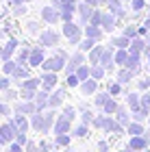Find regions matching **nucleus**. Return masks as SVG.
<instances>
[{
  "mask_svg": "<svg viewBox=\"0 0 150 152\" xmlns=\"http://www.w3.org/2000/svg\"><path fill=\"white\" fill-rule=\"evenodd\" d=\"M18 124L15 120H9V122H4L2 126H0V146H9L11 141H15V137H18Z\"/></svg>",
  "mask_w": 150,
  "mask_h": 152,
  "instance_id": "obj_2",
  "label": "nucleus"
},
{
  "mask_svg": "<svg viewBox=\"0 0 150 152\" xmlns=\"http://www.w3.org/2000/svg\"><path fill=\"white\" fill-rule=\"evenodd\" d=\"M91 74H94V78H98V76L102 74V70H100V67H94V72H91Z\"/></svg>",
  "mask_w": 150,
  "mask_h": 152,
  "instance_id": "obj_40",
  "label": "nucleus"
},
{
  "mask_svg": "<svg viewBox=\"0 0 150 152\" xmlns=\"http://www.w3.org/2000/svg\"><path fill=\"white\" fill-rule=\"evenodd\" d=\"M0 115H9V107H7L2 100H0Z\"/></svg>",
  "mask_w": 150,
  "mask_h": 152,
  "instance_id": "obj_30",
  "label": "nucleus"
},
{
  "mask_svg": "<svg viewBox=\"0 0 150 152\" xmlns=\"http://www.w3.org/2000/svg\"><path fill=\"white\" fill-rule=\"evenodd\" d=\"M29 31H31V33H37V31H39V24H37V22H29Z\"/></svg>",
  "mask_w": 150,
  "mask_h": 152,
  "instance_id": "obj_33",
  "label": "nucleus"
},
{
  "mask_svg": "<svg viewBox=\"0 0 150 152\" xmlns=\"http://www.w3.org/2000/svg\"><path fill=\"white\" fill-rule=\"evenodd\" d=\"M15 48H18V39H13V37H11V39L2 46V54H0V57H2L4 61H9V59L13 57V52H15Z\"/></svg>",
  "mask_w": 150,
  "mask_h": 152,
  "instance_id": "obj_11",
  "label": "nucleus"
},
{
  "mask_svg": "<svg viewBox=\"0 0 150 152\" xmlns=\"http://www.w3.org/2000/svg\"><path fill=\"white\" fill-rule=\"evenodd\" d=\"M98 57H100V50H94V52L89 54V61H94V63H96V61H98Z\"/></svg>",
  "mask_w": 150,
  "mask_h": 152,
  "instance_id": "obj_35",
  "label": "nucleus"
},
{
  "mask_svg": "<svg viewBox=\"0 0 150 152\" xmlns=\"http://www.w3.org/2000/svg\"><path fill=\"white\" fill-rule=\"evenodd\" d=\"M42 87V78H24L22 80V89H33V91H37V89Z\"/></svg>",
  "mask_w": 150,
  "mask_h": 152,
  "instance_id": "obj_13",
  "label": "nucleus"
},
{
  "mask_svg": "<svg viewBox=\"0 0 150 152\" xmlns=\"http://www.w3.org/2000/svg\"><path fill=\"white\" fill-rule=\"evenodd\" d=\"M61 100H63V91H54V94H50V98H48V107L50 109H57V107H61Z\"/></svg>",
  "mask_w": 150,
  "mask_h": 152,
  "instance_id": "obj_14",
  "label": "nucleus"
},
{
  "mask_svg": "<svg viewBox=\"0 0 150 152\" xmlns=\"http://www.w3.org/2000/svg\"><path fill=\"white\" fill-rule=\"evenodd\" d=\"M52 152H57V150H52Z\"/></svg>",
  "mask_w": 150,
  "mask_h": 152,
  "instance_id": "obj_43",
  "label": "nucleus"
},
{
  "mask_svg": "<svg viewBox=\"0 0 150 152\" xmlns=\"http://www.w3.org/2000/svg\"><path fill=\"white\" fill-rule=\"evenodd\" d=\"M85 133H87V128H85V126H78L76 130H74V135H76V137H83Z\"/></svg>",
  "mask_w": 150,
  "mask_h": 152,
  "instance_id": "obj_32",
  "label": "nucleus"
},
{
  "mask_svg": "<svg viewBox=\"0 0 150 152\" xmlns=\"http://www.w3.org/2000/svg\"><path fill=\"white\" fill-rule=\"evenodd\" d=\"M22 143H20V141H11L9 143V148H7V152H22Z\"/></svg>",
  "mask_w": 150,
  "mask_h": 152,
  "instance_id": "obj_20",
  "label": "nucleus"
},
{
  "mask_svg": "<svg viewBox=\"0 0 150 152\" xmlns=\"http://www.w3.org/2000/svg\"><path fill=\"white\" fill-rule=\"evenodd\" d=\"M42 20L48 24H57L61 20V11L57 9V7H44L42 9Z\"/></svg>",
  "mask_w": 150,
  "mask_h": 152,
  "instance_id": "obj_4",
  "label": "nucleus"
},
{
  "mask_svg": "<svg viewBox=\"0 0 150 152\" xmlns=\"http://www.w3.org/2000/svg\"><path fill=\"white\" fill-rule=\"evenodd\" d=\"M26 2H31V0H26Z\"/></svg>",
  "mask_w": 150,
  "mask_h": 152,
  "instance_id": "obj_42",
  "label": "nucleus"
},
{
  "mask_svg": "<svg viewBox=\"0 0 150 152\" xmlns=\"http://www.w3.org/2000/svg\"><path fill=\"white\" fill-rule=\"evenodd\" d=\"M141 146H144V141H141V139H135V141L131 143V148H141Z\"/></svg>",
  "mask_w": 150,
  "mask_h": 152,
  "instance_id": "obj_38",
  "label": "nucleus"
},
{
  "mask_svg": "<svg viewBox=\"0 0 150 152\" xmlns=\"http://www.w3.org/2000/svg\"><path fill=\"white\" fill-rule=\"evenodd\" d=\"M44 61H46V57H44V46L42 48H33V50H31V59H29V65L35 67V65H42Z\"/></svg>",
  "mask_w": 150,
  "mask_h": 152,
  "instance_id": "obj_9",
  "label": "nucleus"
},
{
  "mask_svg": "<svg viewBox=\"0 0 150 152\" xmlns=\"http://www.w3.org/2000/svg\"><path fill=\"white\" fill-rule=\"evenodd\" d=\"M29 59H31V48L26 46V48H22V50L18 52V59L15 61H18L20 65H26V61H29Z\"/></svg>",
  "mask_w": 150,
  "mask_h": 152,
  "instance_id": "obj_17",
  "label": "nucleus"
},
{
  "mask_svg": "<svg viewBox=\"0 0 150 152\" xmlns=\"http://www.w3.org/2000/svg\"><path fill=\"white\" fill-rule=\"evenodd\" d=\"M63 35H65V37H70L72 44H78V39H80L78 26L74 24V22H65V24H63Z\"/></svg>",
  "mask_w": 150,
  "mask_h": 152,
  "instance_id": "obj_7",
  "label": "nucleus"
},
{
  "mask_svg": "<svg viewBox=\"0 0 150 152\" xmlns=\"http://www.w3.org/2000/svg\"><path fill=\"white\" fill-rule=\"evenodd\" d=\"M9 2H11V0H9Z\"/></svg>",
  "mask_w": 150,
  "mask_h": 152,
  "instance_id": "obj_44",
  "label": "nucleus"
},
{
  "mask_svg": "<svg viewBox=\"0 0 150 152\" xmlns=\"http://www.w3.org/2000/svg\"><path fill=\"white\" fill-rule=\"evenodd\" d=\"M9 85H11V78L2 76V78H0V89H2V91H7V89H9Z\"/></svg>",
  "mask_w": 150,
  "mask_h": 152,
  "instance_id": "obj_23",
  "label": "nucleus"
},
{
  "mask_svg": "<svg viewBox=\"0 0 150 152\" xmlns=\"http://www.w3.org/2000/svg\"><path fill=\"white\" fill-rule=\"evenodd\" d=\"M22 13H26V7L24 4H15V15H22Z\"/></svg>",
  "mask_w": 150,
  "mask_h": 152,
  "instance_id": "obj_31",
  "label": "nucleus"
},
{
  "mask_svg": "<svg viewBox=\"0 0 150 152\" xmlns=\"http://www.w3.org/2000/svg\"><path fill=\"white\" fill-rule=\"evenodd\" d=\"M94 89H96V85H94L91 80H87V83H83V91H85V94H91Z\"/></svg>",
  "mask_w": 150,
  "mask_h": 152,
  "instance_id": "obj_24",
  "label": "nucleus"
},
{
  "mask_svg": "<svg viewBox=\"0 0 150 152\" xmlns=\"http://www.w3.org/2000/svg\"><path fill=\"white\" fill-rule=\"evenodd\" d=\"M50 148H54L52 143H48V141H42L39 143V152H50Z\"/></svg>",
  "mask_w": 150,
  "mask_h": 152,
  "instance_id": "obj_26",
  "label": "nucleus"
},
{
  "mask_svg": "<svg viewBox=\"0 0 150 152\" xmlns=\"http://www.w3.org/2000/svg\"><path fill=\"white\" fill-rule=\"evenodd\" d=\"M4 96H7V100H15V96H18V94L13 91V89H7V94H4Z\"/></svg>",
  "mask_w": 150,
  "mask_h": 152,
  "instance_id": "obj_34",
  "label": "nucleus"
},
{
  "mask_svg": "<svg viewBox=\"0 0 150 152\" xmlns=\"http://www.w3.org/2000/svg\"><path fill=\"white\" fill-rule=\"evenodd\" d=\"M80 63H83V54H78V52H76V54H74V57L70 59V63H67V65H65V70H67V72H70V74H72V72H74V70H76V67H78Z\"/></svg>",
  "mask_w": 150,
  "mask_h": 152,
  "instance_id": "obj_16",
  "label": "nucleus"
},
{
  "mask_svg": "<svg viewBox=\"0 0 150 152\" xmlns=\"http://www.w3.org/2000/svg\"><path fill=\"white\" fill-rule=\"evenodd\" d=\"M11 78H13V80H24V78H29V67H26V65H18L15 72L11 74Z\"/></svg>",
  "mask_w": 150,
  "mask_h": 152,
  "instance_id": "obj_15",
  "label": "nucleus"
},
{
  "mask_svg": "<svg viewBox=\"0 0 150 152\" xmlns=\"http://www.w3.org/2000/svg\"><path fill=\"white\" fill-rule=\"evenodd\" d=\"M57 85V72H44L42 74V89H50Z\"/></svg>",
  "mask_w": 150,
  "mask_h": 152,
  "instance_id": "obj_10",
  "label": "nucleus"
},
{
  "mask_svg": "<svg viewBox=\"0 0 150 152\" xmlns=\"http://www.w3.org/2000/svg\"><path fill=\"white\" fill-rule=\"evenodd\" d=\"M67 143H70V137H67V133H65V135H57L54 146H67Z\"/></svg>",
  "mask_w": 150,
  "mask_h": 152,
  "instance_id": "obj_19",
  "label": "nucleus"
},
{
  "mask_svg": "<svg viewBox=\"0 0 150 152\" xmlns=\"http://www.w3.org/2000/svg\"><path fill=\"white\" fill-rule=\"evenodd\" d=\"M59 33H54V31H44L42 35H39V44H42L44 48H52V46H57L59 44Z\"/></svg>",
  "mask_w": 150,
  "mask_h": 152,
  "instance_id": "obj_5",
  "label": "nucleus"
},
{
  "mask_svg": "<svg viewBox=\"0 0 150 152\" xmlns=\"http://www.w3.org/2000/svg\"><path fill=\"white\" fill-rule=\"evenodd\" d=\"M15 141H20V143H22V146H26V141H29V139H26V133H18Z\"/></svg>",
  "mask_w": 150,
  "mask_h": 152,
  "instance_id": "obj_29",
  "label": "nucleus"
},
{
  "mask_svg": "<svg viewBox=\"0 0 150 152\" xmlns=\"http://www.w3.org/2000/svg\"><path fill=\"white\" fill-rule=\"evenodd\" d=\"M74 113H76V111H74L72 107H67V109H63V117H67V120H72V117H74Z\"/></svg>",
  "mask_w": 150,
  "mask_h": 152,
  "instance_id": "obj_27",
  "label": "nucleus"
},
{
  "mask_svg": "<svg viewBox=\"0 0 150 152\" xmlns=\"http://www.w3.org/2000/svg\"><path fill=\"white\" fill-rule=\"evenodd\" d=\"M35 94L37 91H33V89H22V98L24 100H35Z\"/></svg>",
  "mask_w": 150,
  "mask_h": 152,
  "instance_id": "obj_21",
  "label": "nucleus"
},
{
  "mask_svg": "<svg viewBox=\"0 0 150 152\" xmlns=\"http://www.w3.org/2000/svg\"><path fill=\"white\" fill-rule=\"evenodd\" d=\"M54 124V111H48V113H33V120H31V126L35 130H42V133H46V130H50V126Z\"/></svg>",
  "mask_w": 150,
  "mask_h": 152,
  "instance_id": "obj_1",
  "label": "nucleus"
},
{
  "mask_svg": "<svg viewBox=\"0 0 150 152\" xmlns=\"http://www.w3.org/2000/svg\"><path fill=\"white\" fill-rule=\"evenodd\" d=\"M67 130H70V120H67V117H57V120H54V126H52V133L54 135H65Z\"/></svg>",
  "mask_w": 150,
  "mask_h": 152,
  "instance_id": "obj_8",
  "label": "nucleus"
},
{
  "mask_svg": "<svg viewBox=\"0 0 150 152\" xmlns=\"http://www.w3.org/2000/svg\"><path fill=\"white\" fill-rule=\"evenodd\" d=\"M87 74H89V70H87V67H78V72H76V76H78L80 80H85Z\"/></svg>",
  "mask_w": 150,
  "mask_h": 152,
  "instance_id": "obj_25",
  "label": "nucleus"
},
{
  "mask_svg": "<svg viewBox=\"0 0 150 152\" xmlns=\"http://www.w3.org/2000/svg\"><path fill=\"white\" fill-rule=\"evenodd\" d=\"M0 54H2V46H0Z\"/></svg>",
  "mask_w": 150,
  "mask_h": 152,
  "instance_id": "obj_41",
  "label": "nucleus"
},
{
  "mask_svg": "<svg viewBox=\"0 0 150 152\" xmlns=\"http://www.w3.org/2000/svg\"><path fill=\"white\" fill-rule=\"evenodd\" d=\"M20 63H18V61L15 59H9V61H4V65H2V72L7 74V76H11L13 72H15V67H18Z\"/></svg>",
  "mask_w": 150,
  "mask_h": 152,
  "instance_id": "obj_18",
  "label": "nucleus"
},
{
  "mask_svg": "<svg viewBox=\"0 0 150 152\" xmlns=\"http://www.w3.org/2000/svg\"><path fill=\"white\" fill-rule=\"evenodd\" d=\"M80 15H83V20L89 18V7H80Z\"/></svg>",
  "mask_w": 150,
  "mask_h": 152,
  "instance_id": "obj_36",
  "label": "nucleus"
},
{
  "mask_svg": "<svg viewBox=\"0 0 150 152\" xmlns=\"http://www.w3.org/2000/svg\"><path fill=\"white\" fill-rule=\"evenodd\" d=\"M78 80H80V78H78L76 74H70V76H67V85H70V87H76Z\"/></svg>",
  "mask_w": 150,
  "mask_h": 152,
  "instance_id": "obj_22",
  "label": "nucleus"
},
{
  "mask_svg": "<svg viewBox=\"0 0 150 152\" xmlns=\"http://www.w3.org/2000/svg\"><path fill=\"white\" fill-rule=\"evenodd\" d=\"M26 152H39V146H35L33 141H26Z\"/></svg>",
  "mask_w": 150,
  "mask_h": 152,
  "instance_id": "obj_28",
  "label": "nucleus"
},
{
  "mask_svg": "<svg viewBox=\"0 0 150 152\" xmlns=\"http://www.w3.org/2000/svg\"><path fill=\"white\" fill-rule=\"evenodd\" d=\"M148 152H150V150H148Z\"/></svg>",
  "mask_w": 150,
  "mask_h": 152,
  "instance_id": "obj_45",
  "label": "nucleus"
},
{
  "mask_svg": "<svg viewBox=\"0 0 150 152\" xmlns=\"http://www.w3.org/2000/svg\"><path fill=\"white\" fill-rule=\"evenodd\" d=\"M48 98H50L48 89H42V91H37V94H35V102H37V109H39V111L48 107Z\"/></svg>",
  "mask_w": 150,
  "mask_h": 152,
  "instance_id": "obj_12",
  "label": "nucleus"
},
{
  "mask_svg": "<svg viewBox=\"0 0 150 152\" xmlns=\"http://www.w3.org/2000/svg\"><path fill=\"white\" fill-rule=\"evenodd\" d=\"M91 44H94V41L87 39V41H83V44H80V48H85V50H87V48H91Z\"/></svg>",
  "mask_w": 150,
  "mask_h": 152,
  "instance_id": "obj_39",
  "label": "nucleus"
},
{
  "mask_svg": "<svg viewBox=\"0 0 150 152\" xmlns=\"http://www.w3.org/2000/svg\"><path fill=\"white\" fill-rule=\"evenodd\" d=\"M87 35H89V37H98L100 33H98V31H96V28H94V26H91V28H87Z\"/></svg>",
  "mask_w": 150,
  "mask_h": 152,
  "instance_id": "obj_37",
  "label": "nucleus"
},
{
  "mask_svg": "<svg viewBox=\"0 0 150 152\" xmlns=\"http://www.w3.org/2000/svg\"><path fill=\"white\" fill-rule=\"evenodd\" d=\"M37 102L35 100H24V102H18L15 104V113H22V115H33L37 113Z\"/></svg>",
  "mask_w": 150,
  "mask_h": 152,
  "instance_id": "obj_6",
  "label": "nucleus"
},
{
  "mask_svg": "<svg viewBox=\"0 0 150 152\" xmlns=\"http://www.w3.org/2000/svg\"><path fill=\"white\" fill-rule=\"evenodd\" d=\"M65 61H67V54L59 50L54 57L46 59L44 63H42V67H44V72H59L61 67H65Z\"/></svg>",
  "mask_w": 150,
  "mask_h": 152,
  "instance_id": "obj_3",
  "label": "nucleus"
}]
</instances>
